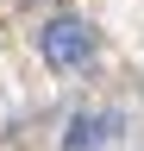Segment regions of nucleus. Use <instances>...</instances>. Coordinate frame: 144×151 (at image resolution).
Listing matches in <instances>:
<instances>
[{"instance_id": "nucleus-1", "label": "nucleus", "mask_w": 144, "mask_h": 151, "mask_svg": "<svg viewBox=\"0 0 144 151\" xmlns=\"http://www.w3.org/2000/svg\"><path fill=\"white\" fill-rule=\"evenodd\" d=\"M38 50H44L50 69H88V63H94V32H88L75 13H57L38 32Z\"/></svg>"}, {"instance_id": "nucleus-2", "label": "nucleus", "mask_w": 144, "mask_h": 151, "mask_svg": "<svg viewBox=\"0 0 144 151\" xmlns=\"http://www.w3.org/2000/svg\"><path fill=\"white\" fill-rule=\"evenodd\" d=\"M119 139V113H75L63 132V151H100Z\"/></svg>"}]
</instances>
